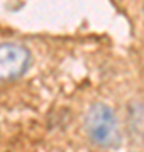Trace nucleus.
<instances>
[{
    "mask_svg": "<svg viewBox=\"0 0 144 152\" xmlns=\"http://www.w3.org/2000/svg\"><path fill=\"white\" fill-rule=\"evenodd\" d=\"M85 130L95 145L114 149L120 144V132L114 110L105 103H93L85 115Z\"/></svg>",
    "mask_w": 144,
    "mask_h": 152,
    "instance_id": "1",
    "label": "nucleus"
},
{
    "mask_svg": "<svg viewBox=\"0 0 144 152\" xmlns=\"http://www.w3.org/2000/svg\"><path fill=\"white\" fill-rule=\"evenodd\" d=\"M31 64V53L22 44H0V81H10L22 76Z\"/></svg>",
    "mask_w": 144,
    "mask_h": 152,
    "instance_id": "2",
    "label": "nucleus"
}]
</instances>
